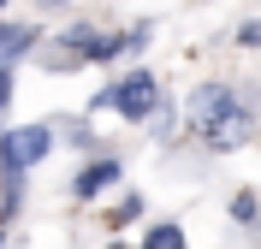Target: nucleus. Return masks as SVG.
I'll return each mask as SVG.
<instances>
[{"mask_svg":"<svg viewBox=\"0 0 261 249\" xmlns=\"http://www.w3.org/2000/svg\"><path fill=\"white\" fill-rule=\"evenodd\" d=\"M190 113H196V125H202V136H208L214 149H244L249 136H255L249 107L231 95V89H220V83L196 89V95H190Z\"/></svg>","mask_w":261,"mask_h":249,"instance_id":"obj_1","label":"nucleus"},{"mask_svg":"<svg viewBox=\"0 0 261 249\" xmlns=\"http://www.w3.org/2000/svg\"><path fill=\"white\" fill-rule=\"evenodd\" d=\"M48 149H54V131H48V125H18V131H0V166H6V172L36 166Z\"/></svg>","mask_w":261,"mask_h":249,"instance_id":"obj_2","label":"nucleus"},{"mask_svg":"<svg viewBox=\"0 0 261 249\" xmlns=\"http://www.w3.org/2000/svg\"><path fill=\"white\" fill-rule=\"evenodd\" d=\"M95 107H113V113H125V119H148L154 113V77H148V71H130L113 89H101Z\"/></svg>","mask_w":261,"mask_h":249,"instance_id":"obj_3","label":"nucleus"},{"mask_svg":"<svg viewBox=\"0 0 261 249\" xmlns=\"http://www.w3.org/2000/svg\"><path fill=\"white\" fill-rule=\"evenodd\" d=\"M107 184H119V160H95V166H83V172H77V196H83V202H95Z\"/></svg>","mask_w":261,"mask_h":249,"instance_id":"obj_4","label":"nucleus"},{"mask_svg":"<svg viewBox=\"0 0 261 249\" xmlns=\"http://www.w3.org/2000/svg\"><path fill=\"white\" fill-rule=\"evenodd\" d=\"M36 30H24V24H12V18H0V66H12L18 53H30Z\"/></svg>","mask_w":261,"mask_h":249,"instance_id":"obj_5","label":"nucleus"},{"mask_svg":"<svg viewBox=\"0 0 261 249\" xmlns=\"http://www.w3.org/2000/svg\"><path fill=\"white\" fill-rule=\"evenodd\" d=\"M143 249H184V232L178 226H154V232L143 237Z\"/></svg>","mask_w":261,"mask_h":249,"instance_id":"obj_6","label":"nucleus"},{"mask_svg":"<svg viewBox=\"0 0 261 249\" xmlns=\"http://www.w3.org/2000/svg\"><path fill=\"white\" fill-rule=\"evenodd\" d=\"M6 101H12V66H0V113H6Z\"/></svg>","mask_w":261,"mask_h":249,"instance_id":"obj_7","label":"nucleus"},{"mask_svg":"<svg viewBox=\"0 0 261 249\" xmlns=\"http://www.w3.org/2000/svg\"><path fill=\"white\" fill-rule=\"evenodd\" d=\"M238 42H244V48H261V24H244V30H238Z\"/></svg>","mask_w":261,"mask_h":249,"instance_id":"obj_8","label":"nucleus"},{"mask_svg":"<svg viewBox=\"0 0 261 249\" xmlns=\"http://www.w3.org/2000/svg\"><path fill=\"white\" fill-rule=\"evenodd\" d=\"M0 12H6V0H0Z\"/></svg>","mask_w":261,"mask_h":249,"instance_id":"obj_9","label":"nucleus"}]
</instances>
